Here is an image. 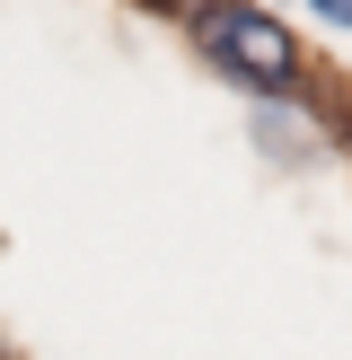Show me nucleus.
<instances>
[{"instance_id":"obj_4","label":"nucleus","mask_w":352,"mask_h":360,"mask_svg":"<svg viewBox=\"0 0 352 360\" xmlns=\"http://www.w3.org/2000/svg\"><path fill=\"white\" fill-rule=\"evenodd\" d=\"M334 132H344V150H352V105H344V115H334Z\"/></svg>"},{"instance_id":"obj_2","label":"nucleus","mask_w":352,"mask_h":360,"mask_svg":"<svg viewBox=\"0 0 352 360\" xmlns=\"http://www.w3.org/2000/svg\"><path fill=\"white\" fill-rule=\"evenodd\" d=\"M308 9L326 18V27H344V35H352V0H308Z\"/></svg>"},{"instance_id":"obj_3","label":"nucleus","mask_w":352,"mask_h":360,"mask_svg":"<svg viewBox=\"0 0 352 360\" xmlns=\"http://www.w3.org/2000/svg\"><path fill=\"white\" fill-rule=\"evenodd\" d=\"M150 9H176V18H194V9H203V0H150Z\"/></svg>"},{"instance_id":"obj_1","label":"nucleus","mask_w":352,"mask_h":360,"mask_svg":"<svg viewBox=\"0 0 352 360\" xmlns=\"http://www.w3.org/2000/svg\"><path fill=\"white\" fill-rule=\"evenodd\" d=\"M185 27H194V53L246 97H299L308 88V53L264 0H203Z\"/></svg>"}]
</instances>
